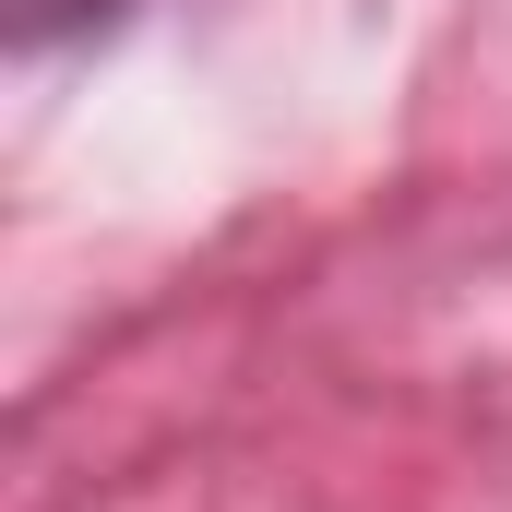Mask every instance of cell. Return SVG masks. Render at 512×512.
I'll return each mask as SVG.
<instances>
[{
	"mask_svg": "<svg viewBox=\"0 0 512 512\" xmlns=\"http://www.w3.org/2000/svg\"><path fill=\"white\" fill-rule=\"evenodd\" d=\"M131 0H0V36L36 60V48H72V36H108Z\"/></svg>",
	"mask_w": 512,
	"mask_h": 512,
	"instance_id": "obj_1",
	"label": "cell"
}]
</instances>
